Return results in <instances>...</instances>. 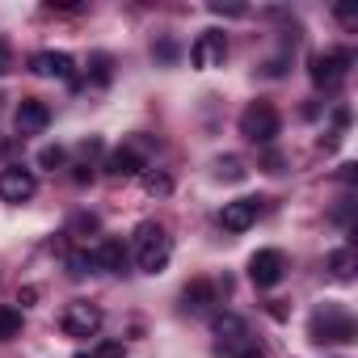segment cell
<instances>
[{
  "mask_svg": "<svg viewBox=\"0 0 358 358\" xmlns=\"http://www.w3.org/2000/svg\"><path fill=\"white\" fill-rule=\"evenodd\" d=\"M64 160H68V152H64L59 143H55V148H43V152H38V164H43V169H64Z\"/></svg>",
  "mask_w": 358,
  "mask_h": 358,
  "instance_id": "cell-25",
  "label": "cell"
},
{
  "mask_svg": "<svg viewBox=\"0 0 358 358\" xmlns=\"http://www.w3.org/2000/svg\"><path fill=\"white\" fill-rule=\"evenodd\" d=\"M278 127H282V118H278V110L270 106V101H249L245 110H241V135L249 139V143H274V135H278Z\"/></svg>",
  "mask_w": 358,
  "mask_h": 358,
  "instance_id": "cell-3",
  "label": "cell"
},
{
  "mask_svg": "<svg viewBox=\"0 0 358 358\" xmlns=\"http://www.w3.org/2000/svg\"><path fill=\"white\" fill-rule=\"evenodd\" d=\"M215 299H220V282H211V278H194L182 287V312H190V316L207 312Z\"/></svg>",
  "mask_w": 358,
  "mask_h": 358,
  "instance_id": "cell-12",
  "label": "cell"
},
{
  "mask_svg": "<svg viewBox=\"0 0 358 358\" xmlns=\"http://www.w3.org/2000/svg\"><path fill=\"white\" fill-rule=\"evenodd\" d=\"M13 122H17V135H22V139H26V135H43V131L51 127V106L38 101V97H22Z\"/></svg>",
  "mask_w": 358,
  "mask_h": 358,
  "instance_id": "cell-10",
  "label": "cell"
},
{
  "mask_svg": "<svg viewBox=\"0 0 358 358\" xmlns=\"http://www.w3.org/2000/svg\"><path fill=\"white\" fill-rule=\"evenodd\" d=\"M34 194H38V177H34V169H22V164L0 169V199H5V203L22 207V203H30Z\"/></svg>",
  "mask_w": 358,
  "mask_h": 358,
  "instance_id": "cell-5",
  "label": "cell"
},
{
  "mask_svg": "<svg viewBox=\"0 0 358 358\" xmlns=\"http://www.w3.org/2000/svg\"><path fill=\"white\" fill-rule=\"evenodd\" d=\"M72 177H76V182H93V169H89V164H76Z\"/></svg>",
  "mask_w": 358,
  "mask_h": 358,
  "instance_id": "cell-30",
  "label": "cell"
},
{
  "mask_svg": "<svg viewBox=\"0 0 358 358\" xmlns=\"http://www.w3.org/2000/svg\"><path fill=\"white\" fill-rule=\"evenodd\" d=\"M354 333H358V324H354V316L341 308V303H324V308H316V316L308 320V337L312 341H354Z\"/></svg>",
  "mask_w": 358,
  "mask_h": 358,
  "instance_id": "cell-2",
  "label": "cell"
},
{
  "mask_svg": "<svg viewBox=\"0 0 358 358\" xmlns=\"http://www.w3.org/2000/svg\"><path fill=\"white\" fill-rule=\"evenodd\" d=\"M224 358H266V345L257 341V337H241V341H232V345H224Z\"/></svg>",
  "mask_w": 358,
  "mask_h": 358,
  "instance_id": "cell-17",
  "label": "cell"
},
{
  "mask_svg": "<svg viewBox=\"0 0 358 358\" xmlns=\"http://www.w3.org/2000/svg\"><path fill=\"white\" fill-rule=\"evenodd\" d=\"M17 299H22V308H26V303H34V299H38V287H22V295H17Z\"/></svg>",
  "mask_w": 358,
  "mask_h": 358,
  "instance_id": "cell-29",
  "label": "cell"
},
{
  "mask_svg": "<svg viewBox=\"0 0 358 358\" xmlns=\"http://www.w3.org/2000/svg\"><path fill=\"white\" fill-rule=\"evenodd\" d=\"M333 122H337V127H345V122H350V110H345V106H337V110H333Z\"/></svg>",
  "mask_w": 358,
  "mask_h": 358,
  "instance_id": "cell-31",
  "label": "cell"
},
{
  "mask_svg": "<svg viewBox=\"0 0 358 358\" xmlns=\"http://www.w3.org/2000/svg\"><path fill=\"white\" fill-rule=\"evenodd\" d=\"M110 80H114V59L106 51H97L89 59V85H110Z\"/></svg>",
  "mask_w": 358,
  "mask_h": 358,
  "instance_id": "cell-18",
  "label": "cell"
},
{
  "mask_svg": "<svg viewBox=\"0 0 358 358\" xmlns=\"http://www.w3.org/2000/svg\"><path fill=\"white\" fill-rule=\"evenodd\" d=\"M22 333V312L9 308V303H0V341H13Z\"/></svg>",
  "mask_w": 358,
  "mask_h": 358,
  "instance_id": "cell-21",
  "label": "cell"
},
{
  "mask_svg": "<svg viewBox=\"0 0 358 358\" xmlns=\"http://www.w3.org/2000/svg\"><path fill=\"white\" fill-rule=\"evenodd\" d=\"M262 203H266V199H232V203H224L220 228H224V232H249V228L257 224V215H262Z\"/></svg>",
  "mask_w": 358,
  "mask_h": 358,
  "instance_id": "cell-9",
  "label": "cell"
},
{
  "mask_svg": "<svg viewBox=\"0 0 358 358\" xmlns=\"http://www.w3.org/2000/svg\"><path fill=\"white\" fill-rule=\"evenodd\" d=\"M282 274H287L282 249H257V253L249 257V278H253V287H278Z\"/></svg>",
  "mask_w": 358,
  "mask_h": 358,
  "instance_id": "cell-8",
  "label": "cell"
},
{
  "mask_svg": "<svg viewBox=\"0 0 358 358\" xmlns=\"http://www.w3.org/2000/svg\"><path fill=\"white\" fill-rule=\"evenodd\" d=\"M97 228H101V220H97V215H85V211H80V215H76V220L68 224V232H72L76 241H85V236H93Z\"/></svg>",
  "mask_w": 358,
  "mask_h": 358,
  "instance_id": "cell-22",
  "label": "cell"
},
{
  "mask_svg": "<svg viewBox=\"0 0 358 358\" xmlns=\"http://www.w3.org/2000/svg\"><path fill=\"white\" fill-rule=\"evenodd\" d=\"M173 257V236L164 224H139L135 232V266L143 274H160Z\"/></svg>",
  "mask_w": 358,
  "mask_h": 358,
  "instance_id": "cell-1",
  "label": "cell"
},
{
  "mask_svg": "<svg viewBox=\"0 0 358 358\" xmlns=\"http://www.w3.org/2000/svg\"><path fill=\"white\" fill-rule=\"evenodd\" d=\"M211 13H220V17H245L241 5H211Z\"/></svg>",
  "mask_w": 358,
  "mask_h": 358,
  "instance_id": "cell-27",
  "label": "cell"
},
{
  "mask_svg": "<svg viewBox=\"0 0 358 358\" xmlns=\"http://www.w3.org/2000/svg\"><path fill=\"white\" fill-rule=\"evenodd\" d=\"M127 245L118 241V236H101L97 241V249H93V262H97V270L101 274H122L127 270Z\"/></svg>",
  "mask_w": 358,
  "mask_h": 358,
  "instance_id": "cell-13",
  "label": "cell"
},
{
  "mask_svg": "<svg viewBox=\"0 0 358 358\" xmlns=\"http://www.w3.org/2000/svg\"><path fill=\"white\" fill-rule=\"evenodd\" d=\"M337 22H341V26H350V30H354V26H358V13H354V9H350V5H337Z\"/></svg>",
  "mask_w": 358,
  "mask_h": 358,
  "instance_id": "cell-26",
  "label": "cell"
},
{
  "mask_svg": "<svg viewBox=\"0 0 358 358\" xmlns=\"http://www.w3.org/2000/svg\"><path fill=\"white\" fill-rule=\"evenodd\" d=\"M148 164H143V156L127 143V148H114L110 156H106V173L110 177H135V173H143Z\"/></svg>",
  "mask_w": 358,
  "mask_h": 358,
  "instance_id": "cell-14",
  "label": "cell"
},
{
  "mask_svg": "<svg viewBox=\"0 0 358 358\" xmlns=\"http://www.w3.org/2000/svg\"><path fill=\"white\" fill-rule=\"evenodd\" d=\"M85 358H127V345L122 341H97L93 354H85Z\"/></svg>",
  "mask_w": 358,
  "mask_h": 358,
  "instance_id": "cell-24",
  "label": "cell"
},
{
  "mask_svg": "<svg viewBox=\"0 0 358 358\" xmlns=\"http://www.w3.org/2000/svg\"><path fill=\"white\" fill-rule=\"evenodd\" d=\"M329 274H333V278H341V282L354 274V249H350V245H345V249H337V253H329Z\"/></svg>",
  "mask_w": 358,
  "mask_h": 358,
  "instance_id": "cell-19",
  "label": "cell"
},
{
  "mask_svg": "<svg viewBox=\"0 0 358 358\" xmlns=\"http://www.w3.org/2000/svg\"><path fill=\"white\" fill-rule=\"evenodd\" d=\"M350 64H354V51H345V47H337V51H316V55L308 59V76H312L316 89H333V85L345 80Z\"/></svg>",
  "mask_w": 358,
  "mask_h": 358,
  "instance_id": "cell-4",
  "label": "cell"
},
{
  "mask_svg": "<svg viewBox=\"0 0 358 358\" xmlns=\"http://www.w3.org/2000/svg\"><path fill=\"white\" fill-rule=\"evenodd\" d=\"M9 68H13V51H9V47H5V43H0V76H5V72H9Z\"/></svg>",
  "mask_w": 358,
  "mask_h": 358,
  "instance_id": "cell-28",
  "label": "cell"
},
{
  "mask_svg": "<svg viewBox=\"0 0 358 358\" xmlns=\"http://www.w3.org/2000/svg\"><path fill=\"white\" fill-rule=\"evenodd\" d=\"M101 308L97 303H89V299H76V303H68L64 308V320H59V329L68 333V337H97V329H101Z\"/></svg>",
  "mask_w": 358,
  "mask_h": 358,
  "instance_id": "cell-6",
  "label": "cell"
},
{
  "mask_svg": "<svg viewBox=\"0 0 358 358\" xmlns=\"http://www.w3.org/2000/svg\"><path fill=\"white\" fill-rule=\"evenodd\" d=\"M211 329H215V337H220L224 345H232V341H241V337L249 333V329H245V320H241V316H232V312L215 316V324H211Z\"/></svg>",
  "mask_w": 358,
  "mask_h": 358,
  "instance_id": "cell-16",
  "label": "cell"
},
{
  "mask_svg": "<svg viewBox=\"0 0 358 358\" xmlns=\"http://www.w3.org/2000/svg\"><path fill=\"white\" fill-rule=\"evenodd\" d=\"M30 72L34 76H55V80H72L76 59L68 51H34L30 55Z\"/></svg>",
  "mask_w": 358,
  "mask_h": 358,
  "instance_id": "cell-11",
  "label": "cell"
},
{
  "mask_svg": "<svg viewBox=\"0 0 358 358\" xmlns=\"http://www.w3.org/2000/svg\"><path fill=\"white\" fill-rule=\"evenodd\" d=\"M190 59H194L199 72L224 68V59H228V34H224V30H203V34L194 38V47H190Z\"/></svg>",
  "mask_w": 358,
  "mask_h": 358,
  "instance_id": "cell-7",
  "label": "cell"
},
{
  "mask_svg": "<svg viewBox=\"0 0 358 358\" xmlns=\"http://www.w3.org/2000/svg\"><path fill=\"white\" fill-rule=\"evenodd\" d=\"M68 270L80 278V274H93V270H97V262H93V253H89V249H76V253L68 257Z\"/></svg>",
  "mask_w": 358,
  "mask_h": 358,
  "instance_id": "cell-23",
  "label": "cell"
},
{
  "mask_svg": "<svg viewBox=\"0 0 358 358\" xmlns=\"http://www.w3.org/2000/svg\"><path fill=\"white\" fill-rule=\"evenodd\" d=\"M245 173H249V169H245L241 156H220V160H215V177H220V182H241Z\"/></svg>",
  "mask_w": 358,
  "mask_h": 358,
  "instance_id": "cell-20",
  "label": "cell"
},
{
  "mask_svg": "<svg viewBox=\"0 0 358 358\" xmlns=\"http://www.w3.org/2000/svg\"><path fill=\"white\" fill-rule=\"evenodd\" d=\"M139 182H143V194H148V199H169V194H173V177L160 173V169H143Z\"/></svg>",
  "mask_w": 358,
  "mask_h": 358,
  "instance_id": "cell-15",
  "label": "cell"
}]
</instances>
